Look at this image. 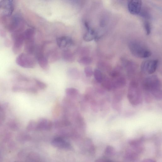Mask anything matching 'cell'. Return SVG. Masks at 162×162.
Masks as SVG:
<instances>
[{
  "instance_id": "6da1fadb",
  "label": "cell",
  "mask_w": 162,
  "mask_h": 162,
  "mask_svg": "<svg viewBox=\"0 0 162 162\" xmlns=\"http://www.w3.org/2000/svg\"><path fill=\"white\" fill-rule=\"evenodd\" d=\"M161 84L158 76L152 75L143 81V87L144 90L149 92L156 99L161 100L162 98Z\"/></svg>"
},
{
  "instance_id": "7a4b0ae2",
  "label": "cell",
  "mask_w": 162,
  "mask_h": 162,
  "mask_svg": "<svg viewBox=\"0 0 162 162\" xmlns=\"http://www.w3.org/2000/svg\"><path fill=\"white\" fill-rule=\"evenodd\" d=\"M128 46L132 54L136 57L145 58L151 55V52L143 43L138 40L130 42Z\"/></svg>"
},
{
  "instance_id": "3957f363",
  "label": "cell",
  "mask_w": 162,
  "mask_h": 162,
  "mask_svg": "<svg viewBox=\"0 0 162 162\" xmlns=\"http://www.w3.org/2000/svg\"><path fill=\"white\" fill-rule=\"evenodd\" d=\"M127 97L131 105H137L141 103L142 101V96L138 84L136 81H132L130 83L128 90Z\"/></svg>"
},
{
  "instance_id": "277c9868",
  "label": "cell",
  "mask_w": 162,
  "mask_h": 162,
  "mask_svg": "<svg viewBox=\"0 0 162 162\" xmlns=\"http://www.w3.org/2000/svg\"><path fill=\"white\" fill-rule=\"evenodd\" d=\"M9 21L7 27L12 33L24 31L25 24L22 17L18 14H16L7 18Z\"/></svg>"
},
{
  "instance_id": "5b68a950",
  "label": "cell",
  "mask_w": 162,
  "mask_h": 162,
  "mask_svg": "<svg viewBox=\"0 0 162 162\" xmlns=\"http://www.w3.org/2000/svg\"><path fill=\"white\" fill-rule=\"evenodd\" d=\"M24 49L26 53L32 55L35 50L34 30L32 29H28L24 32Z\"/></svg>"
},
{
  "instance_id": "8992f818",
  "label": "cell",
  "mask_w": 162,
  "mask_h": 162,
  "mask_svg": "<svg viewBox=\"0 0 162 162\" xmlns=\"http://www.w3.org/2000/svg\"><path fill=\"white\" fill-rule=\"evenodd\" d=\"M16 62L20 67L25 68H33L36 65V61L32 55L26 53L20 54L17 57Z\"/></svg>"
},
{
  "instance_id": "52a82bcc",
  "label": "cell",
  "mask_w": 162,
  "mask_h": 162,
  "mask_svg": "<svg viewBox=\"0 0 162 162\" xmlns=\"http://www.w3.org/2000/svg\"><path fill=\"white\" fill-rule=\"evenodd\" d=\"M15 9V3L11 0L0 1V16L1 18L12 16Z\"/></svg>"
},
{
  "instance_id": "ba28073f",
  "label": "cell",
  "mask_w": 162,
  "mask_h": 162,
  "mask_svg": "<svg viewBox=\"0 0 162 162\" xmlns=\"http://www.w3.org/2000/svg\"><path fill=\"white\" fill-rule=\"evenodd\" d=\"M24 32L12 33L13 50L15 54H18L20 52L24 45Z\"/></svg>"
},
{
  "instance_id": "9c48e42d",
  "label": "cell",
  "mask_w": 162,
  "mask_h": 162,
  "mask_svg": "<svg viewBox=\"0 0 162 162\" xmlns=\"http://www.w3.org/2000/svg\"><path fill=\"white\" fill-rule=\"evenodd\" d=\"M158 61L157 60H151L145 61L141 63V69L143 73L148 74L154 73L158 68Z\"/></svg>"
},
{
  "instance_id": "30bf717a",
  "label": "cell",
  "mask_w": 162,
  "mask_h": 162,
  "mask_svg": "<svg viewBox=\"0 0 162 162\" xmlns=\"http://www.w3.org/2000/svg\"><path fill=\"white\" fill-rule=\"evenodd\" d=\"M142 2L140 0H131L128 1V8L129 12L133 15L139 14L141 11Z\"/></svg>"
},
{
  "instance_id": "8fae6325",
  "label": "cell",
  "mask_w": 162,
  "mask_h": 162,
  "mask_svg": "<svg viewBox=\"0 0 162 162\" xmlns=\"http://www.w3.org/2000/svg\"><path fill=\"white\" fill-rule=\"evenodd\" d=\"M52 122L47 119H40L37 123L36 129L38 130H49L52 127Z\"/></svg>"
},
{
  "instance_id": "7c38bea8",
  "label": "cell",
  "mask_w": 162,
  "mask_h": 162,
  "mask_svg": "<svg viewBox=\"0 0 162 162\" xmlns=\"http://www.w3.org/2000/svg\"><path fill=\"white\" fill-rule=\"evenodd\" d=\"M52 144L56 147L60 149H68L70 147V144L67 141L60 138L54 139L52 141Z\"/></svg>"
},
{
  "instance_id": "4fadbf2b",
  "label": "cell",
  "mask_w": 162,
  "mask_h": 162,
  "mask_svg": "<svg viewBox=\"0 0 162 162\" xmlns=\"http://www.w3.org/2000/svg\"><path fill=\"white\" fill-rule=\"evenodd\" d=\"M112 80L113 89H118L123 88L126 84L125 78L120 76L117 77L113 78Z\"/></svg>"
},
{
  "instance_id": "5bb4252c",
  "label": "cell",
  "mask_w": 162,
  "mask_h": 162,
  "mask_svg": "<svg viewBox=\"0 0 162 162\" xmlns=\"http://www.w3.org/2000/svg\"><path fill=\"white\" fill-rule=\"evenodd\" d=\"M67 97L71 100H75L79 98L80 96V93L79 90L74 88H68L65 91Z\"/></svg>"
},
{
  "instance_id": "9a60e30c",
  "label": "cell",
  "mask_w": 162,
  "mask_h": 162,
  "mask_svg": "<svg viewBox=\"0 0 162 162\" xmlns=\"http://www.w3.org/2000/svg\"><path fill=\"white\" fill-rule=\"evenodd\" d=\"M88 29V32L86 33L84 37V40L86 41H90L96 38V35L94 30L90 28L88 24H86Z\"/></svg>"
},
{
  "instance_id": "2e32d148",
  "label": "cell",
  "mask_w": 162,
  "mask_h": 162,
  "mask_svg": "<svg viewBox=\"0 0 162 162\" xmlns=\"http://www.w3.org/2000/svg\"><path fill=\"white\" fill-rule=\"evenodd\" d=\"M38 62L40 67L44 70H47L49 69L48 60L43 56H40L38 59Z\"/></svg>"
},
{
  "instance_id": "e0dca14e",
  "label": "cell",
  "mask_w": 162,
  "mask_h": 162,
  "mask_svg": "<svg viewBox=\"0 0 162 162\" xmlns=\"http://www.w3.org/2000/svg\"><path fill=\"white\" fill-rule=\"evenodd\" d=\"M71 43V40L66 37L60 38L57 40V44L60 47H66L68 45Z\"/></svg>"
},
{
  "instance_id": "ac0fdd59",
  "label": "cell",
  "mask_w": 162,
  "mask_h": 162,
  "mask_svg": "<svg viewBox=\"0 0 162 162\" xmlns=\"http://www.w3.org/2000/svg\"><path fill=\"white\" fill-rule=\"evenodd\" d=\"M93 75L96 82L99 83H102L104 77L100 70L97 69H95L94 71Z\"/></svg>"
},
{
  "instance_id": "d6986e66",
  "label": "cell",
  "mask_w": 162,
  "mask_h": 162,
  "mask_svg": "<svg viewBox=\"0 0 162 162\" xmlns=\"http://www.w3.org/2000/svg\"><path fill=\"white\" fill-rule=\"evenodd\" d=\"M102 83L103 87L106 90L110 91L113 89L112 80L104 77Z\"/></svg>"
},
{
  "instance_id": "ffe728a7",
  "label": "cell",
  "mask_w": 162,
  "mask_h": 162,
  "mask_svg": "<svg viewBox=\"0 0 162 162\" xmlns=\"http://www.w3.org/2000/svg\"><path fill=\"white\" fill-rule=\"evenodd\" d=\"M68 75L69 77L74 80H78L80 77L79 70L75 68L69 69L68 71Z\"/></svg>"
},
{
  "instance_id": "44dd1931",
  "label": "cell",
  "mask_w": 162,
  "mask_h": 162,
  "mask_svg": "<svg viewBox=\"0 0 162 162\" xmlns=\"http://www.w3.org/2000/svg\"><path fill=\"white\" fill-rule=\"evenodd\" d=\"M78 63L81 65L88 66L92 63L93 60L92 58L88 57H83L78 60Z\"/></svg>"
},
{
  "instance_id": "7402d4cb",
  "label": "cell",
  "mask_w": 162,
  "mask_h": 162,
  "mask_svg": "<svg viewBox=\"0 0 162 162\" xmlns=\"http://www.w3.org/2000/svg\"><path fill=\"white\" fill-rule=\"evenodd\" d=\"M63 56L66 61L69 63H72L74 61V55L72 53L69 51L64 52L63 53Z\"/></svg>"
},
{
  "instance_id": "603a6c76",
  "label": "cell",
  "mask_w": 162,
  "mask_h": 162,
  "mask_svg": "<svg viewBox=\"0 0 162 162\" xmlns=\"http://www.w3.org/2000/svg\"><path fill=\"white\" fill-rule=\"evenodd\" d=\"M34 80L35 84L40 90H45L47 88V85L46 84L36 79H34Z\"/></svg>"
},
{
  "instance_id": "cb8c5ba5",
  "label": "cell",
  "mask_w": 162,
  "mask_h": 162,
  "mask_svg": "<svg viewBox=\"0 0 162 162\" xmlns=\"http://www.w3.org/2000/svg\"><path fill=\"white\" fill-rule=\"evenodd\" d=\"M144 26L147 35H149L151 32V26L150 23L148 20H145Z\"/></svg>"
},
{
  "instance_id": "d4e9b609",
  "label": "cell",
  "mask_w": 162,
  "mask_h": 162,
  "mask_svg": "<svg viewBox=\"0 0 162 162\" xmlns=\"http://www.w3.org/2000/svg\"><path fill=\"white\" fill-rule=\"evenodd\" d=\"M84 73L87 77H92L94 74V71L92 68L89 66L86 67L84 68Z\"/></svg>"
},
{
  "instance_id": "484cf974",
  "label": "cell",
  "mask_w": 162,
  "mask_h": 162,
  "mask_svg": "<svg viewBox=\"0 0 162 162\" xmlns=\"http://www.w3.org/2000/svg\"><path fill=\"white\" fill-rule=\"evenodd\" d=\"M37 123L34 120H30L28 126V129L29 130H32L34 128H36Z\"/></svg>"
},
{
  "instance_id": "4316f807",
  "label": "cell",
  "mask_w": 162,
  "mask_h": 162,
  "mask_svg": "<svg viewBox=\"0 0 162 162\" xmlns=\"http://www.w3.org/2000/svg\"><path fill=\"white\" fill-rule=\"evenodd\" d=\"M114 152V149L112 147L108 146L107 147L105 150V153L107 155L112 154Z\"/></svg>"
},
{
  "instance_id": "83f0119b",
  "label": "cell",
  "mask_w": 162,
  "mask_h": 162,
  "mask_svg": "<svg viewBox=\"0 0 162 162\" xmlns=\"http://www.w3.org/2000/svg\"><path fill=\"white\" fill-rule=\"evenodd\" d=\"M97 162H113L110 160H105L103 159H101L99 160Z\"/></svg>"
},
{
  "instance_id": "f1b7e54d",
  "label": "cell",
  "mask_w": 162,
  "mask_h": 162,
  "mask_svg": "<svg viewBox=\"0 0 162 162\" xmlns=\"http://www.w3.org/2000/svg\"><path fill=\"white\" fill-rule=\"evenodd\" d=\"M143 162H155L154 160L151 159H147L144 161Z\"/></svg>"
},
{
  "instance_id": "f546056e",
  "label": "cell",
  "mask_w": 162,
  "mask_h": 162,
  "mask_svg": "<svg viewBox=\"0 0 162 162\" xmlns=\"http://www.w3.org/2000/svg\"></svg>"
}]
</instances>
